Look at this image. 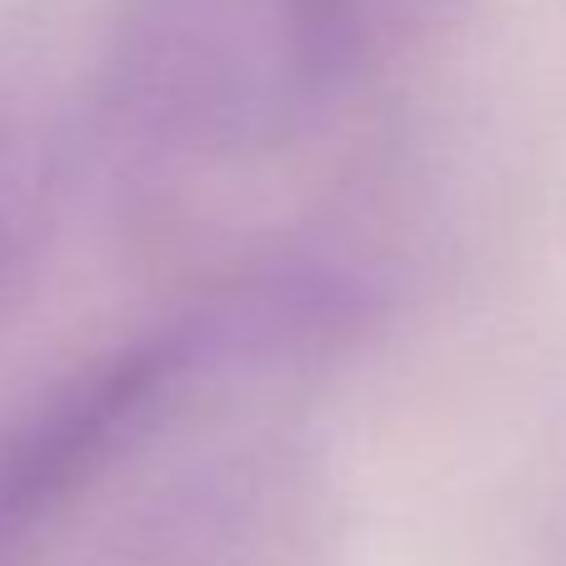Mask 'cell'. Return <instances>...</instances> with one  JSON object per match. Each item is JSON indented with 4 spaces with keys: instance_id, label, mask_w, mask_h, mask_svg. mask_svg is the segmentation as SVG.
I'll use <instances>...</instances> for the list:
<instances>
[{
    "instance_id": "277c9868",
    "label": "cell",
    "mask_w": 566,
    "mask_h": 566,
    "mask_svg": "<svg viewBox=\"0 0 566 566\" xmlns=\"http://www.w3.org/2000/svg\"><path fill=\"white\" fill-rule=\"evenodd\" d=\"M45 235V186L35 156L15 126L0 120V316L31 281Z\"/></svg>"
},
{
    "instance_id": "3957f363",
    "label": "cell",
    "mask_w": 566,
    "mask_h": 566,
    "mask_svg": "<svg viewBox=\"0 0 566 566\" xmlns=\"http://www.w3.org/2000/svg\"><path fill=\"white\" fill-rule=\"evenodd\" d=\"M116 431V411L96 386H71L65 396L45 401L31 421L0 437V536L15 532L31 512H41L55 492L71 486L75 471Z\"/></svg>"
},
{
    "instance_id": "7a4b0ae2",
    "label": "cell",
    "mask_w": 566,
    "mask_h": 566,
    "mask_svg": "<svg viewBox=\"0 0 566 566\" xmlns=\"http://www.w3.org/2000/svg\"><path fill=\"white\" fill-rule=\"evenodd\" d=\"M451 0H281V31L296 91L356 86L411 55Z\"/></svg>"
},
{
    "instance_id": "6da1fadb",
    "label": "cell",
    "mask_w": 566,
    "mask_h": 566,
    "mask_svg": "<svg viewBox=\"0 0 566 566\" xmlns=\"http://www.w3.org/2000/svg\"><path fill=\"white\" fill-rule=\"evenodd\" d=\"M316 512L281 467L211 471L150 512L116 566H316Z\"/></svg>"
}]
</instances>
